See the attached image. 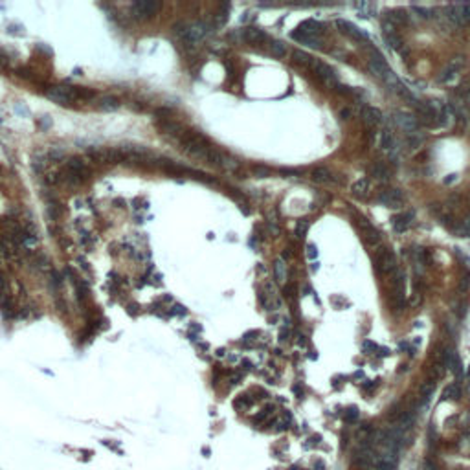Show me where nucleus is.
Masks as SVG:
<instances>
[{
  "label": "nucleus",
  "mask_w": 470,
  "mask_h": 470,
  "mask_svg": "<svg viewBox=\"0 0 470 470\" xmlns=\"http://www.w3.org/2000/svg\"><path fill=\"white\" fill-rule=\"evenodd\" d=\"M88 176H90V169L87 164L81 158H70L55 174V182L70 186V188H77L88 180Z\"/></svg>",
  "instance_id": "obj_2"
},
{
  "label": "nucleus",
  "mask_w": 470,
  "mask_h": 470,
  "mask_svg": "<svg viewBox=\"0 0 470 470\" xmlns=\"http://www.w3.org/2000/svg\"><path fill=\"white\" fill-rule=\"evenodd\" d=\"M434 390H435V382H432V380H426V382L421 386V395H422V398H424V400H428V398L434 395Z\"/></svg>",
  "instance_id": "obj_32"
},
{
  "label": "nucleus",
  "mask_w": 470,
  "mask_h": 470,
  "mask_svg": "<svg viewBox=\"0 0 470 470\" xmlns=\"http://www.w3.org/2000/svg\"><path fill=\"white\" fill-rule=\"evenodd\" d=\"M270 412H272V408H270V406H267V408H265V410H263L259 415H255V417H253V422H255V424H261V422H263V421H265L268 415H270Z\"/></svg>",
  "instance_id": "obj_38"
},
{
  "label": "nucleus",
  "mask_w": 470,
  "mask_h": 470,
  "mask_svg": "<svg viewBox=\"0 0 470 470\" xmlns=\"http://www.w3.org/2000/svg\"><path fill=\"white\" fill-rule=\"evenodd\" d=\"M336 26L340 28V31L344 33V35L351 37V39H354V41H362V43H366V41H368L366 31H362L360 28H356L353 22L344 21V19H338V21H336Z\"/></svg>",
  "instance_id": "obj_12"
},
{
  "label": "nucleus",
  "mask_w": 470,
  "mask_h": 470,
  "mask_svg": "<svg viewBox=\"0 0 470 470\" xmlns=\"http://www.w3.org/2000/svg\"><path fill=\"white\" fill-rule=\"evenodd\" d=\"M424 470H437V467H435L432 461H426V465H424Z\"/></svg>",
  "instance_id": "obj_50"
},
{
  "label": "nucleus",
  "mask_w": 470,
  "mask_h": 470,
  "mask_svg": "<svg viewBox=\"0 0 470 470\" xmlns=\"http://www.w3.org/2000/svg\"><path fill=\"white\" fill-rule=\"evenodd\" d=\"M380 145H382L384 149H390L391 145H393V136H391L390 130H384V132H382V138H380Z\"/></svg>",
  "instance_id": "obj_34"
},
{
  "label": "nucleus",
  "mask_w": 470,
  "mask_h": 470,
  "mask_svg": "<svg viewBox=\"0 0 470 470\" xmlns=\"http://www.w3.org/2000/svg\"><path fill=\"white\" fill-rule=\"evenodd\" d=\"M292 57H294V63H297V65H301V66H311V63H312L311 55H309L307 51H301V50L294 51Z\"/></svg>",
  "instance_id": "obj_27"
},
{
  "label": "nucleus",
  "mask_w": 470,
  "mask_h": 470,
  "mask_svg": "<svg viewBox=\"0 0 470 470\" xmlns=\"http://www.w3.org/2000/svg\"><path fill=\"white\" fill-rule=\"evenodd\" d=\"M368 189H369V182L366 180V178H362V180L354 182L353 188H351V191H353L354 197H360V198H364V197H368Z\"/></svg>",
  "instance_id": "obj_22"
},
{
  "label": "nucleus",
  "mask_w": 470,
  "mask_h": 470,
  "mask_svg": "<svg viewBox=\"0 0 470 470\" xmlns=\"http://www.w3.org/2000/svg\"><path fill=\"white\" fill-rule=\"evenodd\" d=\"M253 173L257 174L259 178H267V176H270V169H267V167H263V166H257V167H253Z\"/></svg>",
  "instance_id": "obj_41"
},
{
  "label": "nucleus",
  "mask_w": 470,
  "mask_h": 470,
  "mask_svg": "<svg viewBox=\"0 0 470 470\" xmlns=\"http://www.w3.org/2000/svg\"><path fill=\"white\" fill-rule=\"evenodd\" d=\"M358 417H360V413H358L356 408H349L347 412H346V421H347V422H354V421H358Z\"/></svg>",
  "instance_id": "obj_40"
},
{
  "label": "nucleus",
  "mask_w": 470,
  "mask_h": 470,
  "mask_svg": "<svg viewBox=\"0 0 470 470\" xmlns=\"http://www.w3.org/2000/svg\"><path fill=\"white\" fill-rule=\"evenodd\" d=\"M356 224H358V228H360L362 239H364L369 246H375L380 243V233H378V230L369 223L368 219L358 215V217H356Z\"/></svg>",
  "instance_id": "obj_8"
},
{
  "label": "nucleus",
  "mask_w": 470,
  "mask_h": 470,
  "mask_svg": "<svg viewBox=\"0 0 470 470\" xmlns=\"http://www.w3.org/2000/svg\"><path fill=\"white\" fill-rule=\"evenodd\" d=\"M382 81L386 83V87L391 88V90H397L398 85H400V79H398L397 74L393 72V70H388V72H386V75L382 77Z\"/></svg>",
  "instance_id": "obj_25"
},
{
  "label": "nucleus",
  "mask_w": 470,
  "mask_h": 470,
  "mask_svg": "<svg viewBox=\"0 0 470 470\" xmlns=\"http://www.w3.org/2000/svg\"><path fill=\"white\" fill-rule=\"evenodd\" d=\"M376 200L388 208H400L404 204V193L400 189H382L376 195Z\"/></svg>",
  "instance_id": "obj_10"
},
{
  "label": "nucleus",
  "mask_w": 470,
  "mask_h": 470,
  "mask_svg": "<svg viewBox=\"0 0 470 470\" xmlns=\"http://www.w3.org/2000/svg\"><path fill=\"white\" fill-rule=\"evenodd\" d=\"M311 178L314 182H318V184H327V182H331L333 174L329 173L325 167H316V169L311 173Z\"/></svg>",
  "instance_id": "obj_21"
},
{
  "label": "nucleus",
  "mask_w": 470,
  "mask_h": 470,
  "mask_svg": "<svg viewBox=\"0 0 470 470\" xmlns=\"http://www.w3.org/2000/svg\"><path fill=\"white\" fill-rule=\"evenodd\" d=\"M309 68H311L312 72L316 74V75H318V77L323 81V83H327V85L334 83V70L329 65L322 63V61H318V59H312V63H311V66H309Z\"/></svg>",
  "instance_id": "obj_13"
},
{
  "label": "nucleus",
  "mask_w": 470,
  "mask_h": 470,
  "mask_svg": "<svg viewBox=\"0 0 470 470\" xmlns=\"http://www.w3.org/2000/svg\"><path fill=\"white\" fill-rule=\"evenodd\" d=\"M395 92H397V94L400 96V98H402L404 101H408L410 105H413V107H415V105L419 103V101H417V98H415V96H413L412 92H410V90H408V88H406L404 85H402V83L398 85V88L395 90Z\"/></svg>",
  "instance_id": "obj_26"
},
{
  "label": "nucleus",
  "mask_w": 470,
  "mask_h": 470,
  "mask_svg": "<svg viewBox=\"0 0 470 470\" xmlns=\"http://www.w3.org/2000/svg\"><path fill=\"white\" fill-rule=\"evenodd\" d=\"M356 9H358V13L362 15V17H369V11H371V4H368V2H360V4H356Z\"/></svg>",
  "instance_id": "obj_39"
},
{
  "label": "nucleus",
  "mask_w": 470,
  "mask_h": 470,
  "mask_svg": "<svg viewBox=\"0 0 470 470\" xmlns=\"http://www.w3.org/2000/svg\"><path fill=\"white\" fill-rule=\"evenodd\" d=\"M368 70L375 77H378V79H382L384 75H386V72L390 70V66H388V63L384 61V57L378 53L376 50H371V53H369V61H368Z\"/></svg>",
  "instance_id": "obj_11"
},
{
  "label": "nucleus",
  "mask_w": 470,
  "mask_h": 470,
  "mask_svg": "<svg viewBox=\"0 0 470 470\" xmlns=\"http://www.w3.org/2000/svg\"><path fill=\"white\" fill-rule=\"evenodd\" d=\"M408 142L412 144V147H419V145L422 144V136H419V132L415 130L412 134H408Z\"/></svg>",
  "instance_id": "obj_37"
},
{
  "label": "nucleus",
  "mask_w": 470,
  "mask_h": 470,
  "mask_svg": "<svg viewBox=\"0 0 470 470\" xmlns=\"http://www.w3.org/2000/svg\"><path fill=\"white\" fill-rule=\"evenodd\" d=\"M233 406H235L237 410H248V408L252 406V400H250V397H248V395H241V397L235 398Z\"/></svg>",
  "instance_id": "obj_33"
},
{
  "label": "nucleus",
  "mask_w": 470,
  "mask_h": 470,
  "mask_svg": "<svg viewBox=\"0 0 470 470\" xmlns=\"http://www.w3.org/2000/svg\"><path fill=\"white\" fill-rule=\"evenodd\" d=\"M395 122H397L398 129H402L404 132H408V134L415 132L417 127H419L415 116H413V114H408V112H397V114H395Z\"/></svg>",
  "instance_id": "obj_15"
},
{
  "label": "nucleus",
  "mask_w": 470,
  "mask_h": 470,
  "mask_svg": "<svg viewBox=\"0 0 470 470\" xmlns=\"http://www.w3.org/2000/svg\"><path fill=\"white\" fill-rule=\"evenodd\" d=\"M182 28L184 29H176V33L189 44L200 43L204 37H206V33H208V26H206L204 22H191V24H184Z\"/></svg>",
  "instance_id": "obj_5"
},
{
  "label": "nucleus",
  "mask_w": 470,
  "mask_h": 470,
  "mask_svg": "<svg viewBox=\"0 0 470 470\" xmlns=\"http://www.w3.org/2000/svg\"><path fill=\"white\" fill-rule=\"evenodd\" d=\"M98 107H99L101 110H107V112H110V110H118L120 109V99L114 98V96H103V98L98 99Z\"/></svg>",
  "instance_id": "obj_20"
},
{
  "label": "nucleus",
  "mask_w": 470,
  "mask_h": 470,
  "mask_svg": "<svg viewBox=\"0 0 470 470\" xmlns=\"http://www.w3.org/2000/svg\"><path fill=\"white\" fill-rule=\"evenodd\" d=\"M388 21H390L393 26H397V24H406V22H408V13H406L404 9H395V11H391L390 13Z\"/></svg>",
  "instance_id": "obj_24"
},
{
  "label": "nucleus",
  "mask_w": 470,
  "mask_h": 470,
  "mask_svg": "<svg viewBox=\"0 0 470 470\" xmlns=\"http://www.w3.org/2000/svg\"><path fill=\"white\" fill-rule=\"evenodd\" d=\"M160 7H162V4L156 0H138L130 6V17H134L138 21H145V19H151L158 13Z\"/></svg>",
  "instance_id": "obj_6"
},
{
  "label": "nucleus",
  "mask_w": 470,
  "mask_h": 470,
  "mask_svg": "<svg viewBox=\"0 0 470 470\" xmlns=\"http://www.w3.org/2000/svg\"><path fill=\"white\" fill-rule=\"evenodd\" d=\"M2 296H7V285H6L4 275L0 274V297H2Z\"/></svg>",
  "instance_id": "obj_44"
},
{
  "label": "nucleus",
  "mask_w": 470,
  "mask_h": 470,
  "mask_svg": "<svg viewBox=\"0 0 470 470\" xmlns=\"http://www.w3.org/2000/svg\"><path fill=\"white\" fill-rule=\"evenodd\" d=\"M362 120L368 127H375L382 122V112L376 109V107H364L362 110Z\"/></svg>",
  "instance_id": "obj_17"
},
{
  "label": "nucleus",
  "mask_w": 470,
  "mask_h": 470,
  "mask_svg": "<svg viewBox=\"0 0 470 470\" xmlns=\"http://www.w3.org/2000/svg\"><path fill=\"white\" fill-rule=\"evenodd\" d=\"M454 232H456L457 237H470V215H467L461 221V224L457 226Z\"/></svg>",
  "instance_id": "obj_28"
},
{
  "label": "nucleus",
  "mask_w": 470,
  "mask_h": 470,
  "mask_svg": "<svg viewBox=\"0 0 470 470\" xmlns=\"http://www.w3.org/2000/svg\"><path fill=\"white\" fill-rule=\"evenodd\" d=\"M362 349H364V353H375V351H378V346H376L375 342L366 340L364 342V346H362Z\"/></svg>",
  "instance_id": "obj_42"
},
{
  "label": "nucleus",
  "mask_w": 470,
  "mask_h": 470,
  "mask_svg": "<svg viewBox=\"0 0 470 470\" xmlns=\"http://www.w3.org/2000/svg\"><path fill=\"white\" fill-rule=\"evenodd\" d=\"M448 13L452 21L465 26L470 22V4H454V6H450Z\"/></svg>",
  "instance_id": "obj_14"
},
{
  "label": "nucleus",
  "mask_w": 470,
  "mask_h": 470,
  "mask_svg": "<svg viewBox=\"0 0 470 470\" xmlns=\"http://www.w3.org/2000/svg\"><path fill=\"white\" fill-rule=\"evenodd\" d=\"M390 353H391L390 349H384V347L380 349V356H388V354H390Z\"/></svg>",
  "instance_id": "obj_51"
},
{
  "label": "nucleus",
  "mask_w": 470,
  "mask_h": 470,
  "mask_svg": "<svg viewBox=\"0 0 470 470\" xmlns=\"http://www.w3.org/2000/svg\"><path fill=\"white\" fill-rule=\"evenodd\" d=\"M88 156L101 164V166H116L127 160V151L122 149H107V147H99V149H92L88 151Z\"/></svg>",
  "instance_id": "obj_4"
},
{
  "label": "nucleus",
  "mask_w": 470,
  "mask_h": 470,
  "mask_svg": "<svg viewBox=\"0 0 470 470\" xmlns=\"http://www.w3.org/2000/svg\"><path fill=\"white\" fill-rule=\"evenodd\" d=\"M316 33H322V24L316 22L314 19H309V21L301 22V24L297 26L296 31H292V39L305 43L307 37H314Z\"/></svg>",
  "instance_id": "obj_9"
},
{
  "label": "nucleus",
  "mask_w": 470,
  "mask_h": 470,
  "mask_svg": "<svg viewBox=\"0 0 470 470\" xmlns=\"http://www.w3.org/2000/svg\"><path fill=\"white\" fill-rule=\"evenodd\" d=\"M375 388H376V382H373V380H366V382L362 384V390L368 391V393H369L371 390H375Z\"/></svg>",
  "instance_id": "obj_47"
},
{
  "label": "nucleus",
  "mask_w": 470,
  "mask_h": 470,
  "mask_svg": "<svg viewBox=\"0 0 470 470\" xmlns=\"http://www.w3.org/2000/svg\"><path fill=\"white\" fill-rule=\"evenodd\" d=\"M274 274H275V279L279 283H285L287 281V265L283 263V259H275L274 263Z\"/></svg>",
  "instance_id": "obj_23"
},
{
  "label": "nucleus",
  "mask_w": 470,
  "mask_h": 470,
  "mask_svg": "<svg viewBox=\"0 0 470 470\" xmlns=\"http://www.w3.org/2000/svg\"><path fill=\"white\" fill-rule=\"evenodd\" d=\"M375 267L378 274L382 275L393 274V272L397 270V259H395L393 252L388 250V248H378L375 255Z\"/></svg>",
  "instance_id": "obj_7"
},
{
  "label": "nucleus",
  "mask_w": 470,
  "mask_h": 470,
  "mask_svg": "<svg viewBox=\"0 0 470 470\" xmlns=\"http://www.w3.org/2000/svg\"><path fill=\"white\" fill-rule=\"evenodd\" d=\"M270 51H272V55L277 59H281L287 55V44L279 43V41H274V43L270 44Z\"/></svg>",
  "instance_id": "obj_30"
},
{
  "label": "nucleus",
  "mask_w": 470,
  "mask_h": 470,
  "mask_svg": "<svg viewBox=\"0 0 470 470\" xmlns=\"http://www.w3.org/2000/svg\"><path fill=\"white\" fill-rule=\"evenodd\" d=\"M178 140H180L182 151L197 160H208V154H210V151L213 149V147H210V142H208L200 132L184 130Z\"/></svg>",
  "instance_id": "obj_3"
},
{
  "label": "nucleus",
  "mask_w": 470,
  "mask_h": 470,
  "mask_svg": "<svg viewBox=\"0 0 470 470\" xmlns=\"http://www.w3.org/2000/svg\"><path fill=\"white\" fill-rule=\"evenodd\" d=\"M285 296H289V297L294 296V287H285Z\"/></svg>",
  "instance_id": "obj_49"
},
{
  "label": "nucleus",
  "mask_w": 470,
  "mask_h": 470,
  "mask_svg": "<svg viewBox=\"0 0 470 470\" xmlns=\"http://www.w3.org/2000/svg\"><path fill=\"white\" fill-rule=\"evenodd\" d=\"M415 219V213L413 211H404V213H398V215H395L393 217V230L398 233H402L404 230H408L410 228V224H412V221Z\"/></svg>",
  "instance_id": "obj_16"
},
{
  "label": "nucleus",
  "mask_w": 470,
  "mask_h": 470,
  "mask_svg": "<svg viewBox=\"0 0 470 470\" xmlns=\"http://www.w3.org/2000/svg\"><path fill=\"white\" fill-rule=\"evenodd\" d=\"M412 9H413V11H415V13H417V15H419L421 19H424V21H428V19L432 17V11H430L428 7H422V6H413Z\"/></svg>",
  "instance_id": "obj_35"
},
{
  "label": "nucleus",
  "mask_w": 470,
  "mask_h": 470,
  "mask_svg": "<svg viewBox=\"0 0 470 470\" xmlns=\"http://www.w3.org/2000/svg\"><path fill=\"white\" fill-rule=\"evenodd\" d=\"M369 176L380 182L388 180V178H390V167L386 166L384 162H375L373 166L369 167Z\"/></svg>",
  "instance_id": "obj_18"
},
{
  "label": "nucleus",
  "mask_w": 470,
  "mask_h": 470,
  "mask_svg": "<svg viewBox=\"0 0 470 470\" xmlns=\"http://www.w3.org/2000/svg\"><path fill=\"white\" fill-rule=\"evenodd\" d=\"M307 232H309V223L307 221H299L296 224V235L297 237H305Z\"/></svg>",
  "instance_id": "obj_36"
},
{
  "label": "nucleus",
  "mask_w": 470,
  "mask_h": 470,
  "mask_svg": "<svg viewBox=\"0 0 470 470\" xmlns=\"http://www.w3.org/2000/svg\"><path fill=\"white\" fill-rule=\"evenodd\" d=\"M467 103L470 105V90H469V94H467Z\"/></svg>",
  "instance_id": "obj_52"
},
{
  "label": "nucleus",
  "mask_w": 470,
  "mask_h": 470,
  "mask_svg": "<svg viewBox=\"0 0 470 470\" xmlns=\"http://www.w3.org/2000/svg\"><path fill=\"white\" fill-rule=\"evenodd\" d=\"M340 116L344 118V120H347V118L351 116V110H349V109H342V110H340Z\"/></svg>",
  "instance_id": "obj_48"
},
{
  "label": "nucleus",
  "mask_w": 470,
  "mask_h": 470,
  "mask_svg": "<svg viewBox=\"0 0 470 470\" xmlns=\"http://www.w3.org/2000/svg\"><path fill=\"white\" fill-rule=\"evenodd\" d=\"M384 41H386V44H388L390 48H393V50H398V48L402 46V39H400L397 33H384Z\"/></svg>",
  "instance_id": "obj_29"
},
{
  "label": "nucleus",
  "mask_w": 470,
  "mask_h": 470,
  "mask_svg": "<svg viewBox=\"0 0 470 470\" xmlns=\"http://www.w3.org/2000/svg\"><path fill=\"white\" fill-rule=\"evenodd\" d=\"M7 66H9V59L6 57V53H4V51H0V68H2V70H6Z\"/></svg>",
  "instance_id": "obj_46"
},
{
  "label": "nucleus",
  "mask_w": 470,
  "mask_h": 470,
  "mask_svg": "<svg viewBox=\"0 0 470 470\" xmlns=\"http://www.w3.org/2000/svg\"><path fill=\"white\" fill-rule=\"evenodd\" d=\"M461 397V390L457 384H450L446 390L443 391V398H450V400H457Z\"/></svg>",
  "instance_id": "obj_31"
},
{
  "label": "nucleus",
  "mask_w": 470,
  "mask_h": 470,
  "mask_svg": "<svg viewBox=\"0 0 470 470\" xmlns=\"http://www.w3.org/2000/svg\"><path fill=\"white\" fill-rule=\"evenodd\" d=\"M316 255H318L316 245H307V257H309V259H316Z\"/></svg>",
  "instance_id": "obj_43"
},
{
  "label": "nucleus",
  "mask_w": 470,
  "mask_h": 470,
  "mask_svg": "<svg viewBox=\"0 0 470 470\" xmlns=\"http://www.w3.org/2000/svg\"><path fill=\"white\" fill-rule=\"evenodd\" d=\"M44 94H46L48 99L59 103L63 107H68V105H74V103L79 101H92V99H96L94 90H88V88L83 87H65V85L48 87Z\"/></svg>",
  "instance_id": "obj_1"
},
{
  "label": "nucleus",
  "mask_w": 470,
  "mask_h": 470,
  "mask_svg": "<svg viewBox=\"0 0 470 470\" xmlns=\"http://www.w3.org/2000/svg\"><path fill=\"white\" fill-rule=\"evenodd\" d=\"M469 287H470V275L465 274V277H461V281H459V289L469 290Z\"/></svg>",
  "instance_id": "obj_45"
},
{
  "label": "nucleus",
  "mask_w": 470,
  "mask_h": 470,
  "mask_svg": "<svg viewBox=\"0 0 470 470\" xmlns=\"http://www.w3.org/2000/svg\"><path fill=\"white\" fill-rule=\"evenodd\" d=\"M243 37H245V41H248V43L252 44H261L267 41V35H265V31L259 28H253V26H250V28H245V31H243Z\"/></svg>",
  "instance_id": "obj_19"
}]
</instances>
